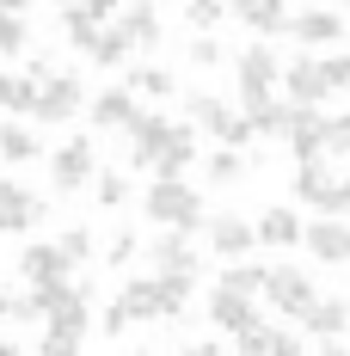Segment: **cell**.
<instances>
[{
    "label": "cell",
    "instance_id": "obj_1",
    "mask_svg": "<svg viewBox=\"0 0 350 356\" xmlns=\"http://www.w3.org/2000/svg\"><path fill=\"white\" fill-rule=\"evenodd\" d=\"M43 295V338H37V356H74L93 332V283H56L37 289Z\"/></svg>",
    "mask_w": 350,
    "mask_h": 356
},
{
    "label": "cell",
    "instance_id": "obj_2",
    "mask_svg": "<svg viewBox=\"0 0 350 356\" xmlns=\"http://www.w3.org/2000/svg\"><path fill=\"white\" fill-rule=\"evenodd\" d=\"M289 184H295V203H301V209L350 215V172H338V166H326V160H295Z\"/></svg>",
    "mask_w": 350,
    "mask_h": 356
},
{
    "label": "cell",
    "instance_id": "obj_3",
    "mask_svg": "<svg viewBox=\"0 0 350 356\" xmlns=\"http://www.w3.org/2000/svg\"><path fill=\"white\" fill-rule=\"evenodd\" d=\"M37 74V99H31V117L37 123H74L86 111V80L68 68H49V62H31Z\"/></svg>",
    "mask_w": 350,
    "mask_h": 356
},
{
    "label": "cell",
    "instance_id": "obj_4",
    "mask_svg": "<svg viewBox=\"0 0 350 356\" xmlns=\"http://www.w3.org/2000/svg\"><path fill=\"white\" fill-rule=\"evenodd\" d=\"M141 215L160 221V227H184V234H197V227H203V191L184 184V178H154L148 197H141Z\"/></svg>",
    "mask_w": 350,
    "mask_h": 356
},
{
    "label": "cell",
    "instance_id": "obj_5",
    "mask_svg": "<svg viewBox=\"0 0 350 356\" xmlns=\"http://www.w3.org/2000/svg\"><path fill=\"white\" fill-rule=\"evenodd\" d=\"M62 25H68V43L86 62H99V68H117V62L129 56V37L117 31V19H86V13L62 6Z\"/></svg>",
    "mask_w": 350,
    "mask_h": 356
},
{
    "label": "cell",
    "instance_id": "obj_6",
    "mask_svg": "<svg viewBox=\"0 0 350 356\" xmlns=\"http://www.w3.org/2000/svg\"><path fill=\"white\" fill-rule=\"evenodd\" d=\"M93 178H99V147H93V136H74V142H62L49 154V191H56V197L86 191Z\"/></svg>",
    "mask_w": 350,
    "mask_h": 356
},
{
    "label": "cell",
    "instance_id": "obj_7",
    "mask_svg": "<svg viewBox=\"0 0 350 356\" xmlns=\"http://www.w3.org/2000/svg\"><path fill=\"white\" fill-rule=\"evenodd\" d=\"M277 80H283V62H277V49H271V43H252V49H240V56H234V86H240V105H264Z\"/></svg>",
    "mask_w": 350,
    "mask_h": 356
},
{
    "label": "cell",
    "instance_id": "obj_8",
    "mask_svg": "<svg viewBox=\"0 0 350 356\" xmlns=\"http://www.w3.org/2000/svg\"><path fill=\"white\" fill-rule=\"evenodd\" d=\"M173 136H178V123L166 117V111H136L129 117V166H160V154L173 147Z\"/></svg>",
    "mask_w": 350,
    "mask_h": 356
},
{
    "label": "cell",
    "instance_id": "obj_9",
    "mask_svg": "<svg viewBox=\"0 0 350 356\" xmlns=\"http://www.w3.org/2000/svg\"><path fill=\"white\" fill-rule=\"evenodd\" d=\"M326 111L319 105H295V99H283V142L295 160H326Z\"/></svg>",
    "mask_w": 350,
    "mask_h": 356
},
{
    "label": "cell",
    "instance_id": "obj_10",
    "mask_svg": "<svg viewBox=\"0 0 350 356\" xmlns=\"http://www.w3.org/2000/svg\"><path fill=\"white\" fill-rule=\"evenodd\" d=\"M264 301L277 307L283 320H301V314L314 307V277L295 270V264H271V270H264Z\"/></svg>",
    "mask_w": 350,
    "mask_h": 356
},
{
    "label": "cell",
    "instance_id": "obj_11",
    "mask_svg": "<svg viewBox=\"0 0 350 356\" xmlns=\"http://www.w3.org/2000/svg\"><path fill=\"white\" fill-rule=\"evenodd\" d=\"M19 277L31 289H56L74 277V258L62 252V240H31V246L19 252Z\"/></svg>",
    "mask_w": 350,
    "mask_h": 356
},
{
    "label": "cell",
    "instance_id": "obj_12",
    "mask_svg": "<svg viewBox=\"0 0 350 356\" xmlns=\"http://www.w3.org/2000/svg\"><path fill=\"white\" fill-rule=\"evenodd\" d=\"M289 37L295 43H308V49H332V43H344V13H332V6H301L295 19H289Z\"/></svg>",
    "mask_w": 350,
    "mask_h": 356
},
{
    "label": "cell",
    "instance_id": "obj_13",
    "mask_svg": "<svg viewBox=\"0 0 350 356\" xmlns=\"http://www.w3.org/2000/svg\"><path fill=\"white\" fill-rule=\"evenodd\" d=\"M301 246L314 252L319 264H350V221L344 215H319L301 227Z\"/></svg>",
    "mask_w": 350,
    "mask_h": 356
},
{
    "label": "cell",
    "instance_id": "obj_14",
    "mask_svg": "<svg viewBox=\"0 0 350 356\" xmlns=\"http://www.w3.org/2000/svg\"><path fill=\"white\" fill-rule=\"evenodd\" d=\"M43 221V197L19 178H0V234H25Z\"/></svg>",
    "mask_w": 350,
    "mask_h": 356
},
{
    "label": "cell",
    "instance_id": "obj_15",
    "mask_svg": "<svg viewBox=\"0 0 350 356\" xmlns=\"http://www.w3.org/2000/svg\"><path fill=\"white\" fill-rule=\"evenodd\" d=\"M203 234H209L215 258H252V246H258V227L246 215H215V221H203Z\"/></svg>",
    "mask_w": 350,
    "mask_h": 356
},
{
    "label": "cell",
    "instance_id": "obj_16",
    "mask_svg": "<svg viewBox=\"0 0 350 356\" xmlns=\"http://www.w3.org/2000/svg\"><path fill=\"white\" fill-rule=\"evenodd\" d=\"M301 325L319 338V350H344V338H350V301H319V295H314V307L301 314Z\"/></svg>",
    "mask_w": 350,
    "mask_h": 356
},
{
    "label": "cell",
    "instance_id": "obj_17",
    "mask_svg": "<svg viewBox=\"0 0 350 356\" xmlns=\"http://www.w3.org/2000/svg\"><path fill=\"white\" fill-rule=\"evenodd\" d=\"M141 252H148V264H154V270H197V246H191V234H184V227H160Z\"/></svg>",
    "mask_w": 350,
    "mask_h": 356
},
{
    "label": "cell",
    "instance_id": "obj_18",
    "mask_svg": "<svg viewBox=\"0 0 350 356\" xmlns=\"http://www.w3.org/2000/svg\"><path fill=\"white\" fill-rule=\"evenodd\" d=\"M234 350L240 356H301V338L258 320V325H246V332H234Z\"/></svg>",
    "mask_w": 350,
    "mask_h": 356
},
{
    "label": "cell",
    "instance_id": "obj_19",
    "mask_svg": "<svg viewBox=\"0 0 350 356\" xmlns=\"http://www.w3.org/2000/svg\"><path fill=\"white\" fill-rule=\"evenodd\" d=\"M283 86H289V99H295V105H326V99H332L326 68H319L314 56H295V62L283 68Z\"/></svg>",
    "mask_w": 350,
    "mask_h": 356
},
{
    "label": "cell",
    "instance_id": "obj_20",
    "mask_svg": "<svg viewBox=\"0 0 350 356\" xmlns=\"http://www.w3.org/2000/svg\"><path fill=\"white\" fill-rule=\"evenodd\" d=\"M209 320L221 325L228 338H234V332H246V325H258L264 314L252 307V295H240V289H221V283H215V295H209Z\"/></svg>",
    "mask_w": 350,
    "mask_h": 356
},
{
    "label": "cell",
    "instance_id": "obj_21",
    "mask_svg": "<svg viewBox=\"0 0 350 356\" xmlns=\"http://www.w3.org/2000/svg\"><path fill=\"white\" fill-rule=\"evenodd\" d=\"M228 13H240V25L258 37L289 31V0H228Z\"/></svg>",
    "mask_w": 350,
    "mask_h": 356
},
{
    "label": "cell",
    "instance_id": "obj_22",
    "mask_svg": "<svg viewBox=\"0 0 350 356\" xmlns=\"http://www.w3.org/2000/svg\"><path fill=\"white\" fill-rule=\"evenodd\" d=\"M136 92L129 86H105L99 99H86V117L99 123V129H129V117H136Z\"/></svg>",
    "mask_w": 350,
    "mask_h": 356
},
{
    "label": "cell",
    "instance_id": "obj_23",
    "mask_svg": "<svg viewBox=\"0 0 350 356\" xmlns=\"http://www.w3.org/2000/svg\"><path fill=\"white\" fill-rule=\"evenodd\" d=\"M117 31L129 37V49H154V43H160V13H154V0L117 6Z\"/></svg>",
    "mask_w": 350,
    "mask_h": 356
},
{
    "label": "cell",
    "instance_id": "obj_24",
    "mask_svg": "<svg viewBox=\"0 0 350 356\" xmlns=\"http://www.w3.org/2000/svg\"><path fill=\"white\" fill-rule=\"evenodd\" d=\"M252 227H258V246H283V252H289V246H301V227H308V221H301L295 209H283V203H277V209L258 215Z\"/></svg>",
    "mask_w": 350,
    "mask_h": 356
},
{
    "label": "cell",
    "instance_id": "obj_25",
    "mask_svg": "<svg viewBox=\"0 0 350 356\" xmlns=\"http://www.w3.org/2000/svg\"><path fill=\"white\" fill-rule=\"evenodd\" d=\"M117 307L129 314V325L136 320H160V283H154V270H148V277H129L123 295H117Z\"/></svg>",
    "mask_w": 350,
    "mask_h": 356
},
{
    "label": "cell",
    "instance_id": "obj_26",
    "mask_svg": "<svg viewBox=\"0 0 350 356\" xmlns=\"http://www.w3.org/2000/svg\"><path fill=\"white\" fill-rule=\"evenodd\" d=\"M184 117H191L203 136H215V142H221V129L234 123V105H228V99H215V92H191V99H184Z\"/></svg>",
    "mask_w": 350,
    "mask_h": 356
},
{
    "label": "cell",
    "instance_id": "obj_27",
    "mask_svg": "<svg viewBox=\"0 0 350 356\" xmlns=\"http://www.w3.org/2000/svg\"><path fill=\"white\" fill-rule=\"evenodd\" d=\"M37 154H43V142H37L25 123H0V160L6 166H31Z\"/></svg>",
    "mask_w": 350,
    "mask_h": 356
},
{
    "label": "cell",
    "instance_id": "obj_28",
    "mask_svg": "<svg viewBox=\"0 0 350 356\" xmlns=\"http://www.w3.org/2000/svg\"><path fill=\"white\" fill-rule=\"evenodd\" d=\"M31 99H37V74H0V111L13 117H31Z\"/></svg>",
    "mask_w": 350,
    "mask_h": 356
},
{
    "label": "cell",
    "instance_id": "obj_29",
    "mask_svg": "<svg viewBox=\"0 0 350 356\" xmlns=\"http://www.w3.org/2000/svg\"><path fill=\"white\" fill-rule=\"evenodd\" d=\"M264 270L271 264H252V258H228V270L215 277L221 289H240V295H264Z\"/></svg>",
    "mask_w": 350,
    "mask_h": 356
},
{
    "label": "cell",
    "instance_id": "obj_30",
    "mask_svg": "<svg viewBox=\"0 0 350 356\" xmlns=\"http://www.w3.org/2000/svg\"><path fill=\"white\" fill-rule=\"evenodd\" d=\"M25 43H31V25H25V13H6V6H0V62L25 56Z\"/></svg>",
    "mask_w": 350,
    "mask_h": 356
},
{
    "label": "cell",
    "instance_id": "obj_31",
    "mask_svg": "<svg viewBox=\"0 0 350 356\" xmlns=\"http://www.w3.org/2000/svg\"><path fill=\"white\" fill-rule=\"evenodd\" d=\"M123 86H129V92H154V99H166L178 80H173L166 68H154V62H141V68H129V80H123Z\"/></svg>",
    "mask_w": 350,
    "mask_h": 356
},
{
    "label": "cell",
    "instance_id": "obj_32",
    "mask_svg": "<svg viewBox=\"0 0 350 356\" xmlns=\"http://www.w3.org/2000/svg\"><path fill=\"white\" fill-rule=\"evenodd\" d=\"M209 178L215 184H240L246 178V147H221V154L209 160Z\"/></svg>",
    "mask_w": 350,
    "mask_h": 356
},
{
    "label": "cell",
    "instance_id": "obj_33",
    "mask_svg": "<svg viewBox=\"0 0 350 356\" xmlns=\"http://www.w3.org/2000/svg\"><path fill=\"white\" fill-rule=\"evenodd\" d=\"M93 184H99V209H123V203H129V178L123 172H105V166H99Z\"/></svg>",
    "mask_w": 350,
    "mask_h": 356
},
{
    "label": "cell",
    "instance_id": "obj_34",
    "mask_svg": "<svg viewBox=\"0 0 350 356\" xmlns=\"http://www.w3.org/2000/svg\"><path fill=\"white\" fill-rule=\"evenodd\" d=\"M319 136H326V160H350V111L344 117H326Z\"/></svg>",
    "mask_w": 350,
    "mask_h": 356
},
{
    "label": "cell",
    "instance_id": "obj_35",
    "mask_svg": "<svg viewBox=\"0 0 350 356\" xmlns=\"http://www.w3.org/2000/svg\"><path fill=\"white\" fill-rule=\"evenodd\" d=\"M221 13H228V0H184V19H191L197 31H215Z\"/></svg>",
    "mask_w": 350,
    "mask_h": 356
},
{
    "label": "cell",
    "instance_id": "obj_36",
    "mask_svg": "<svg viewBox=\"0 0 350 356\" xmlns=\"http://www.w3.org/2000/svg\"><path fill=\"white\" fill-rule=\"evenodd\" d=\"M62 252H68L74 264H86V258H93V227H86V221H74V227H62Z\"/></svg>",
    "mask_w": 350,
    "mask_h": 356
},
{
    "label": "cell",
    "instance_id": "obj_37",
    "mask_svg": "<svg viewBox=\"0 0 350 356\" xmlns=\"http://www.w3.org/2000/svg\"><path fill=\"white\" fill-rule=\"evenodd\" d=\"M136 252H141V234H136V227H123V234H111V246H105V258H111V264H129V258H136Z\"/></svg>",
    "mask_w": 350,
    "mask_h": 356
},
{
    "label": "cell",
    "instance_id": "obj_38",
    "mask_svg": "<svg viewBox=\"0 0 350 356\" xmlns=\"http://www.w3.org/2000/svg\"><path fill=\"white\" fill-rule=\"evenodd\" d=\"M191 62H197V68H221V43H215L209 31H197L191 37Z\"/></svg>",
    "mask_w": 350,
    "mask_h": 356
},
{
    "label": "cell",
    "instance_id": "obj_39",
    "mask_svg": "<svg viewBox=\"0 0 350 356\" xmlns=\"http://www.w3.org/2000/svg\"><path fill=\"white\" fill-rule=\"evenodd\" d=\"M319 68H326V86H332V99H338V92H350V56H326Z\"/></svg>",
    "mask_w": 350,
    "mask_h": 356
},
{
    "label": "cell",
    "instance_id": "obj_40",
    "mask_svg": "<svg viewBox=\"0 0 350 356\" xmlns=\"http://www.w3.org/2000/svg\"><path fill=\"white\" fill-rule=\"evenodd\" d=\"M74 13H86V19H117V6L123 0H68Z\"/></svg>",
    "mask_w": 350,
    "mask_h": 356
},
{
    "label": "cell",
    "instance_id": "obj_41",
    "mask_svg": "<svg viewBox=\"0 0 350 356\" xmlns=\"http://www.w3.org/2000/svg\"><path fill=\"white\" fill-rule=\"evenodd\" d=\"M99 332H105V338H123V332H129V314L111 301V307H105V320H99Z\"/></svg>",
    "mask_w": 350,
    "mask_h": 356
},
{
    "label": "cell",
    "instance_id": "obj_42",
    "mask_svg": "<svg viewBox=\"0 0 350 356\" xmlns=\"http://www.w3.org/2000/svg\"><path fill=\"white\" fill-rule=\"evenodd\" d=\"M6 314H13V295H6V283H0V325H6Z\"/></svg>",
    "mask_w": 350,
    "mask_h": 356
},
{
    "label": "cell",
    "instance_id": "obj_43",
    "mask_svg": "<svg viewBox=\"0 0 350 356\" xmlns=\"http://www.w3.org/2000/svg\"><path fill=\"white\" fill-rule=\"evenodd\" d=\"M0 6H6V13H31V0H0Z\"/></svg>",
    "mask_w": 350,
    "mask_h": 356
},
{
    "label": "cell",
    "instance_id": "obj_44",
    "mask_svg": "<svg viewBox=\"0 0 350 356\" xmlns=\"http://www.w3.org/2000/svg\"><path fill=\"white\" fill-rule=\"evenodd\" d=\"M0 356H19V344H13V338H0Z\"/></svg>",
    "mask_w": 350,
    "mask_h": 356
},
{
    "label": "cell",
    "instance_id": "obj_45",
    "mask_svg": "<svg viewBox=\"0 0 350 356\" xmlns=\"http://www.w3.org/2000/svg\"><path fill=\"white\" fill-rule=\"evenodd\" d=\"M56 6H68V0H56Z\"/></svg>",
    "mask_w": 350,
    "mask_h": 356
}]
</instances>
